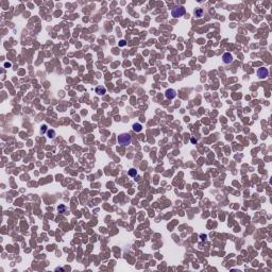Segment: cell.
<instances>
[{
	"label": "cell",
	"instance_id": "cell-8",
	"mask_svg": "<svg viewBox=\"0 0 272 272\" xmlns=\"http://www.w3.org/2000/svg\"><path fill=\"white\" fill-rule=\"evenodd\" d=\"M57 210H59V213H61V214H65V213H67L68 208H67L64 204H61V205L57 207Z\"/></svg>",
	"mask_w": 272,
	"mask_h": 272
},
{
	"label": "cell",
	"instance_id": "cell-1",
	"mask_svg": "<svg viewBox=\"0 0 272 272\" xmlns=\"http://www.w3.org/2000/svg\"><path fill=\"white\" fill-rule=\"evenodd\" d=\"M118 143L121 146H129L131 145V142H132V138H131V135L128 133H121L118 136Z\"/></svg>",
	"mask_w": 272,
	"mask_h": 272
},
{
	"label": "cell",
	"instance_id": "cell-9",
	"mask_svg": "<svg viewBox=\"0 0 272 272\" xmlns=\"http://www.w3.org/2000/svg\"><path fill=\"white\" fill-rule=\"evenodd\" d=\"M142 129V126L140 123H134L133 124V130L135 131V132H140Z\"/></svg>",
	"mask_w": 272,
	"mask_h": 272
},
{
	"label": "cell",
	"instance_id": "cell-11",
	"mask_svg": "<svg viewBox=\"0 0 272 272\" xmlns=\"http://www.w3.org/2000/svg\"><path fill=\"white\" fill-rule=\"evenodd\" d=\"M47 135H48L49 138H53L54 135H55V132H54V130H49L48 133H47Z\"/></svg>",
	"mask_w": 272,
	"mask_h": 272
},
{
	"label": "cell",
	"instance_id": "cell-7",
	"mask_svg": "<svg viewBox=\"0 0 272 272\" xmlns=\"http://www.w3.org/2000/svg\"><path fill=\"white\" fill-rule=\"evenodd\" d=\"M203 14H204L203 9H201V8H197L196 10H194V16H196V17L200 18V17H202V16H203Z\"/></svg>",
	"mask_w": 272,
	"mask_h": 272
},
{
	"label": "cell",
	"instance_id": "cell-12",
	"mask_svg": "<svg viewBox=\"0 0 272 272\" xmlns=\"http://www.w3.org/2000/svg\"><path fill=\"white\" fill-rule=\"evenodd\" d=\"M46 128H47L46 126H43V127H41V133H44L45 131H46Z\"/></svg>",
	"mask_w": 272,
	"mask_h": 272
},
{
	"label": "cell",
	"instance_id": "cell-3",
	"mask_svg": "<svg viewBox=\"0 0 272 272\" xmlns=\"http://www.w3.org/2000/svg\"><path fill=\"white\" fill-rule=\"evenodd\" d=\"M268 75H269V71H268L267 68H264L263 67V68H259L257 70V77L259 79H266Z\"/></svg>",
	"mask_w": 272,
	"mask_h": 272
},
{
	"label": "cell",
	"instance_id": "cell-6",
	"mask_svg": "<svg viewBox=\"0 0 272 272\" xmlns=\"http://www.w3.org/2000/svg\"><path fill=\"white\" fill-rule=\"evenodd\" d=\"M95 91H96V94H98V95H104L105 92H106V88H105L104 86H98V87H96Z\"/></svg>",
	"mask_w": 272,
	"mask_h": 272
},
{
	"label": "cell",
	"instance_id": "cell-14",
	"mask_svg": "<svg viewBox=\"0 0 272 272\" xmlns=\"http://www.w3.org/2000/svg\"><path fill=\"white\" fill-rule=\"evenodd\" d=\"M5 66H9V67H10V66H11V64H10V63H5Z\"/></svg>",
	"mask_w": 272,
	"mask_h": 272
},
{
	"label": "cell",
	"instance_id": "cell-13",
	"mask_svg": "<svg viewBox=\"0 0 272 272\" xmlns=\"http://www.w3.org/2000/svg\"><path fill=\"white\" fill-rule=\"evenodd\" d=\"M119 45H120V46H124V45H126V41H124V40H120Z\"/></svg>",
	"mask_w": 272,
	"mask_h": 272
},
{
	"label": "cell",
	"instance_id": "cell-5",
	"mask_svg": "<svg viewBox=\"0 0 272 272\" xmlns=\"http://www.w3.org/2000/svg\"><path fill=\"white\" fill-rule=\"evenodd\" d=\"M165 95H166V98H168V99H173L177 94H175V91H174V89H167V91H166V92H165Z\"/></svg>",
	"mask_w": 272,
	"mask_h": 272
},
{
	"label": "cell",
	"instance_id": "cell-4",
	"mask_svg": "<svg viewBox=\"0 0 272 272\" xmlns=\"http://www.w3.org/2000/svg\"><path fill=\"white\" fill-rule=\"evenodd\" d=\"M222 60H223V63L224 64H230L233 62V56H232V54H230V53H224L222 55Z\"/></svg>",
	"mask_w": 272,
	"mask_h": 272
},
{
	"label": "cell",
	"instance_id": "cell-2",
	"mask_svg": "<svg viewBox=\"0 0 272 272\" xmlns=\"http://www.w3.org/2000/svg\"><path fill=\"white\" fill-rule=\"evenodd\" d=\"M185 8L182 5H178V6H174L171 11V15L173 18H179V17H182L184 14H185Z\"/></svg>",
	"mask_w": 272,
	"mask_h": 272
},
{
	"label": "cell",
	"instance_id": "cell-10",
	"mask_svg": "<svg viewBox=\"0 0 272 272\" xmlns=\"http://www.w3.org/2000/svg\"><path fill=\"white\" fill-rule=\"evenodd\" d=\"M129 174L131 175V177H136V174H137V171H136V169H134V168H131L130 170H129Z\"/></svg>",
	"mask_w": 272,
	"mask_h": 272
}]
</instances>
